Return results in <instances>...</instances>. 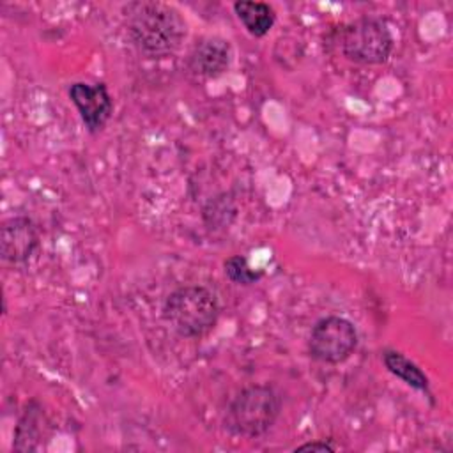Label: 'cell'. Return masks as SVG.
I'll return each instance as SVG.
<instances>
[{
  "label": "cell",
  "instance_id": "cell-3",
  "mask_svg": "<svg viewBox=\"0 0 453 453\" xmlns=\"http://www.w3.org/2000/svg\"><path fill=\"white\" fill-rule=\"evenodd\" d=\"M280 411V393L269 384H253L234 396L223 425L234 435L260 437L276 423Z\"/></svg>",
  "mask_w": 453,
  "mask_h": 453
},
{
  "label": "cell",
  "instance_id": "cell-4",
  "mask_svg": "<svg viewBox=\"0 0 453 453\" xmlns=\"http://www.w3.org/2000/svg\"><path fill=\"white\" fill-rule=\"evenodd\" d=\"M395 37L380 18H357L340 30V50L356 64H382L389 58Z\"/></svg>",
  "mask_w": 453,
  "mask_h": 453
},
{
  "label": "cell",
  "instance_id": "cell-5",
  "mask_svg": "<svg viewBox=\"0 0 453 453\" xmlns=\"http://www.w3.org/2000/svg\"><path fill=\"white\" fill-rule=\"evenodd\" d=\"M357 347V331L343 317L329 315L315 322L308 338V352L320 363L338 365Z\"/></svg>",
  "mask_w": 453,
  "mask_h": 453
},
{
  "label": "cell",
  "instance_id": "cell-1",
  "mask_svg": "<svg viewBox=\"0 0 453 453\" xmlns=\"http://www.w3.org/2000/svg\"><path fill=\"white\" fill-rule=\"evenodd\" d=\"M126 14V27L133 44L150 58L172 55L186 37V21L172 5L136 2L127 5Z\"/></svg>",
  "mask_w": 453,
  "mask_h": 453
},
{
  "label": "cell",
  "instance_id": "cell-10",
  "mask_svg": "<svg viewBox=\"0 0 453 453\" xmlns=\"http://www.w3.org/2000/svg\"><path fill=\"white\" fill-rule=\"evenodd\" d=\"M382 363L388 368L389 373H393L395 377H398L400 380H403L407 386L428 393V377L421 372V368L412 363L411 359H407L402 352L398 350H384L382 352Z\"/></svg>",
  "mask_w": 453,
  "mask_h": 453
},
{
  "label": "cell",
  "instance_id": "cell-13",
  "mask_svg": "<svg viewBox=\"0 0 453 453\" xmlns=\"http://www.w3.org/2000/svg\"><path fill=\"white\" fill-rule=\"evenodd\" d=\"M234 216H235V207L232 200H226L225 195L211 200L203 207V219L209 225V228H223L230 225Z\"/></svg>",
  "mask_w": 453,
  "mask_h": 453
},
{
  "label": "cell",
  "instance_id": "cell-7",
  "mask_svg": "<svg viewBox=\"0 0 453 453\" xmlns=\"http://www.w3.org/2000/svg\"><path fill=\"white\" fill-rule=\"evenodd\" d=\"M39 246L35 223L27 216H12L0 228V253L9 264L27 262Z\"/></svg>",
  "mask_w": 453,
  "mask_h": 453
},
{
  "label": "cell",
  "instance_id": "cell-14",
  "mask_svg": "<svg viewBox=\"0 0 453 453\" xmlns=\"http://www.w3.org/2000/svg\"><path fill=\"white\" fill-rule=\"evenodd\" d=\"M336 446L331 441H313L297 446L294 451H334Z\"/></svg>",
  "mask_w": 453,
  "mask_h": 453
},
{
  "label": "cell",
  "instance_id": "cell-6",
  "mask_svg": "<svg viewBox=\"0 0 453 453\" xmlns=\"http://www.w3.org/2000/svg\"><path fill=\"white\" fill-rule=\"evenodd\" d=\"M69 97L90 133L101 131L113 113V101L104 83L76 81L69 88Z\"/></svg>",
  "mask_w": 453,
  "mask_h": 453
},
{
  "label": "cell",
  "instance_id": "cell-2",
  "mask_svg": "<svg viewBox=\"0 0 453 453\" xmlns=\"http://www.w3.org/2000/svg\"><path fill=\"white\" fill-rule=\"evenodd\" d=\"M219 303L203 285H184L168 294L163 304V319L184 338H200L218 322Z\"/></svg>",
  "mask_w": 453,
  "mask_h": 453
},
{
  "label": "cell",
  "instance_id": "cell-8",
  "mask_svg": "<svg viewBox=\"0 0 453 453\" xmlns=\"http://www.w3.org/2000/svg\"><path fill=\"white\" fill-rule=\"evenodd\" d=\"M232 60V48L230 42L223 37L211 35L200 39L189 57L188 65L195 74L205 76V78H216L223 74Z\"/></svg>",
  "mask_w": 453,
  "mask_h": 453
},
{
  "label": "cell",
  "instance_id": "cell-9",
  "mask_svg": "<svg viewBox=\"0 0 453 453\" xmlns=\"http://www.w3.org/2000/svg\"><path fill=\"white\" fill-rule=\"evenodd\" d=\"M234 12L244 28L255 37H264L276 21L274 9L265 2L239 0L234 4Z\"/></svg>",
  "mask_w": 453,
  "mask_h": 453
},
{
  "label": "cell",
  "instance_id": "cell-11",
  "mask_svg": "<svg viewBox=\"0 0 453 453\" xmlns=\"http://www.w3.org/2000/svg\"><path fill=\"white\" fill-rule=\"evenodd\" d=\"M39 421H41L39 409H27L25 416L19 419V425L16 428L14 449L32 451L37 448L35 442L39 437Z\"/></svg>",
  "mask_w": 453,
  "mask_h": 453
},
{
  "label": "cell",
  "instance_id": "cell-12",
  "mask_svg": "<svg viewBox=\"0 0 453 453\" xmlns=\"http://www.w3.org/2000/svg\"><path fill=\"white\" fill-rule=\"evenodd\" d=\"M225 274L230 281L237 285H253L262 278L260 271H255L250 267L248 258L242 255H232L223 262Z\"/></svg>",
  "mask_w": 453,
  "mask_h": 453
}]
</instances>
